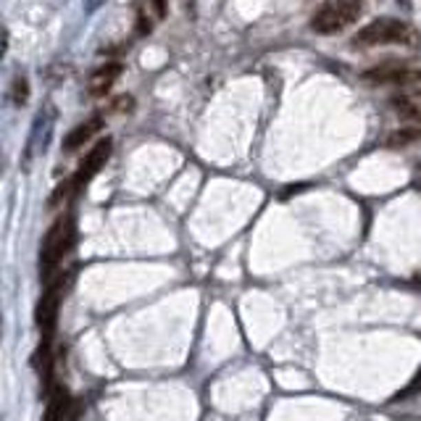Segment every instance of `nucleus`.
I'll return each instance as SVG.
<instances>
[{
  "instance_id": "1",
  "label": "nucleus",
  "mask_w": 421,
  "mask_h": 421,
  "mask_svg": "<svg viewBox=\"0 0 421 421\" xmlns=\"http://www.w3.org/2000/svg\"><path fill=\"white\" fill-rule=\"evenodd\" d=\"M76 240V226L72 216H58L50 229L43 237V245H40V279L45 282H53V274L61 266V261L72 253Z\"/></svg>"
},
{
  "instance_id": "2",
  "label": "nucleus",
  "mask_w": 421,
  "mask_h": 421,
  "mask_svg": "<svg viewBox=\"0 0 421 421\" xmlns=\"http://www.w3.org/2000/svg\"><path fill=\"white\" fill-rule=\"evenodd\" d=\"M356 47H374V45H406L419 47L421 34L408 21L400 19H376L371 24H366L358 34L353 37Z\"/></svg>"
},
{
  "instance_id": "3",
  "label": "nucleus",
  "mask_w": 421,
  "mask_h": 421,
  "mask_svg": "<svg viewBox=\"0 0 421 421\" xmlns=\"http://www.w3.org/2000/svg\"><path fill=\"white\" fill-rule=\"evenodd\" d=\"M363 14V0H327L311 16V30L316 34H337Z\"/></svg>"
},
{
  "instance_id": "4",
  "label": "nucleus",
  "mask_w": 421,
  "mask_h": 421,
  "mask_svg": "<svg viewBox=\"0 0 421 421\" xmlns=\"http://www.w3.org/2000/svg\"><path fill=\"white\" fill-rule=\"evenodd\" d=\"M63 292H66V277H56L53 282H47V290L37 301L34 321H37V330H40V340L43 343H53V334H56V327H58V311L61 301H63Z\"/></svg>"
},
{
  "instance_id": "5",
  "label": "nucleus",
  "mask_w": 421,
  "mask_h": 421,
  "mask_svg": "<svg viewBox=\"0 0 421 421\" xmlns=\"http://www.w3.org/2000/svg\"><path fill=\"white\" fill-rule=\"evenodd\" d=\"M111 137H105V140H98L95 142V148H92L85 158H82V164H79V169H76L74 180H72V187L74 190H82V187H87L92 182V177L100 171L105 166V161H108V155H111Z\"/></svg>"
},
{
  "instance_id": "6",
  "label": "nucleus",
  "mask_w": 421,
  "mask_h": 421,
  "mask_svg": "<svg viewBox=\"0 0 421 421\" xmlns=\"http://www.w3.org/2000/svg\"><path fill=\"white\" fill-rule=\"evenodd\" d=\"M100 129H103V116H92V119L76 124L74 129L66 135V140H63V151L74 153L79 148H85V142H90Z\"/></svg>"
},
{
  "instance_id": "7",
  "label": "nucleus",
  "mask_w": 421,
  "mask_h": 421,
  "mask_svg": "<svg viewBox=\"0 0 421 421\" xmlns=\"http://www.w3.org/2000/svg\"><path fill=\"white\" fill-rule=\"evenodd\" d=\"M121 76V63L119 61H111V63H103L100 69H95L90 76V95L92 98H103L105 92L116 85V79Z\"/></svg>"
},
{
  "instance_id": "8",
  "label": "nucleus",
  "mask_w": 421,
  "mask_h": 421,
  "mask_svg": "<svg viewBox=\"0 0 421 421\" xmlns=\"http://www.w3.org/2000/svg\"><path fill=\"white\" fill-rule=\"evenodd\" d=\"M69 411H72V395H69V390L63 385L53 387L50 398H47L45 419L43 421H66L69 419Z\"/></svg>"
},
{
  "instance_id": "9",
  "label": "nucleus",
  "mask_w": 421,
  "mask_h": 421,
  "mask_svg": "<svg viewBox=\"0 0 421 421\" xmlns=\"http://www.w3.org/2000/svg\"><path fill=\"white\" fill-rule=\"evenodd\" d=\"M416 140H421L419 127H403V129H395V132L385 140V145H387V148H406V145L416 142Z\"/></svg>"
},
{
  "instance_id": "10",
  "label": "nucleus",
  "mask_w": 421,
  "mask_h": 421,
  "mask_svg": "<svg viewBox=\"0 0 421 421\" xmlns=\"http://www.w3.org/2000/svg\"><path fill=\"white\" fill-rule=\"evenodd\" d=\"M11 98H14L16 105H24L30 100V82H27V76L16 74L14 76V87H11Z\"/></svg>"
},
{
  "instance_id": "11",
  "label": "nucleus",
  "mask_w": 421,
  "mask_h": 421,
  "mask_svg": "<svg viewBox=\"0 0 421 421\" xmlns=\"http://www.w3.org/2000/svg\"><path fill=\"white\" fill-rule=\"evenodd\" d=\"M145 3H151L153 11H155V16H158V19H164V16H166V0H145Z\"/></svg>"
},
{
  "instance_id": "12",
  "label": "nucleus",
  "mask_w": 421,
  "mask_h": 421,
  "mask_svg": "<svg viewBox=\"0 0 421 421\" xmlns=\"http://www.w3.org/2000/svg\"><path fill=\"white\" fill-rule=\"evenodd\" d=\"M124 108H127V111L132 108V98H129V95H121L119 100L114 103V111H124Z\"/></svg>"
},
{
  "instance_id": "13",
  "label": "nucleus",
  "mask_w": 421,
  "mask_h": 421,
  "mask_svg": "<svg viewBox=\"0 0 421 421\" xmlns=\"http://www.w3.org/2000/svg\"><path fill=\"white\" fill-rule=\"evenodd\" d=\"M72 421H76V419H72Z\"/></svg>"
}]
</instances>
